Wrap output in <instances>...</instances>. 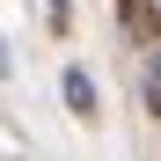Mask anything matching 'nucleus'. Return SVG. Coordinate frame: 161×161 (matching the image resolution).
Instances as JSON below:
<instances>
[{
  "label": "nucleus",
  "mask_w": 161,
  "mask_h": 161,
  "mask_svg": "<svg viewBox=\"0 0 161 161\" xmlns=\"http://www.w3.org/2000/svg\"><path fill=\"white\" fill-rule=\"evenodd\" d=\"M59 103L73 110V125H103V88H95V73L88 66H59Z\"/></svg>",
  "instance_id": "1"
},
{
  "label": "nucleus",
  "mask_w": 161,
  "mask_h": 161,
  "mask_svg": "<svg viewBox=\"0 0 161 161\" xmlns=\"http://www.w3.org/2000/svg\"><path fill=\"white\" fill-rule=\"evenodd\" d=\"M44 22H51V37H66L73 30V0H44Z\"/></svg>",
  "instance_id": "2"
},
{
  "label": "nucleus",
  "mask_w": 161,
  "mask_h": 161,
  "mask_svg": "<svg viewBox=\"0 0 161 161\" xmlns=\"http://www.w3.org/2000/svg\"><path fill=\"white\" fill-rule=\"evenodd\" d=\"M139 95H147V117H161V80H139Z\"/></svg>",
  "instance_id": "3"
},
{
  "label": "nucleus",
  "mask_w": 161,
  "mask_h": 161,
  "mask_svg": "<svg viewBox=\"0 0 161 161\" xmlns=\"http://www.w3.org/2000/svg\"><path fill=\"white\" fill-rule=\"evenodd\" d=\"M0 73H15V51H8V37H0Z\"/></svg>",
  "instance_id": "4"
}]
</instances>
